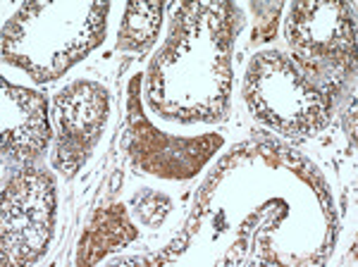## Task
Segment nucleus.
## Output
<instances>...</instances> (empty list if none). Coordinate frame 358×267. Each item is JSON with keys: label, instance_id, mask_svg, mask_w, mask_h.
Here are the masks:
<instances>
[{"label": "nucleus", "instance_id": "1", "mask_svg": "<svg viewBox=\"0 0 358 267\" xmlns=\"http://www.w3.org/2000/svg\"><path fill=\"white\" fill-rule=\"evenodd\" d=\"M246 96L253 113L289 134H310L325 127L330 103L280 53H263L251 65Z\"/></svg>", "mask_w": 358, "mask_h": 267}, {"label": "nucleus", "instance_id": "2", "mask_svg": "<svg viewBox=\"0 0 358 267\" xmlns=\"http://www.w3.org/2000/svg\"><path fill=\"white\" fill-rule=\"evenodd\" d=\"M53 222L55 189L48 174H17L3 194V263H34L48 246Z\"/></svg>", "mask_w": 358, "mask_h": 267}, {"label": "nucleus", "instance_id": "3", "mask_svg": "<svg viewBox=\"0 0 358 267\" xmlns=\"http://www.w3.org/2000/svg\"><path fill=\"white\" fill-rule=\"evenodd\" d=\"M354 10L342 3H296L289 17V41L301 60L315 65L354 62Z\"/></svg>", "mask_w": 358, "mask_h": 267}, {"label": "nucleus", "instance_id": "4", "mask_svg": "<svg viewBox=\"0 0 358 267\" xmlns=\"http://www.w3.org/2000/svg\"><path fill=\"white\" fill-rule=\"evenodd\" d=\"M108 115V94L98 84L79 81L57 96V117L62 124V138L57 146L55 165L72 174L82 165L86 150L101 136Z\"/></svg>", "mask_w": 358, "mask_h": 267}, {"label": "nucleus", "instance_id": "5", "mask_svg": "<svg viewBox=\"0 0 358 267\" xmlns=\"http://www.w3.org/2000/svg\"><path fill=\"white\" fill-rule=\"evenodd\" d=\"M3 134L5 150H13L17 158H36L41 153L50 138L41 94L3 81Z\"/></svg>", "mask_w": 358, "mask_h": 267}, {"label": "nucleus", "instance_id": "6", "mask_svg": "<svg viewBox=\"0 0 358 267\" xmlns=\"http://www.w3.org/2000/svg\"><path fill=\"white\" fill-rule=\"evenodd\" d=\"M160 27V5L131 3L127 8L124 24L120 29V48L143 50L155 38Z\"/></svg>", "mask_w": 358, "mask_h": 267}, {"label": "nucleus", "instance_id": "7", "mask_svg": "<svg viewBox=\"0 0 358 267\" xmlns=\"http://www.w3.org/2000/svg\"><path fill=\"white\" fill-rule=\"evenodd\" d=\"M134 205L138 219L143 224H148V227H155V224L163 222V217L170 210V201L165 196L151 194V191H143V194L134 196Z\"/></svg>", "mask_w": 358, "mask_h": 267}, {"label": "nucleus", "instance_id": "8", "mask_svg": "<svg viewBox=\"0 0 358 267\" xmlns=\"http://www.w3.org/2000/svg\"><path fill=\"white\" fill-rule=\"evenodd\" d=\"M120 182H122V172H115V177H113V191L120 187Z\"/></svg>", "mask_w": 358, "mask_h": 267}]
</instances>
